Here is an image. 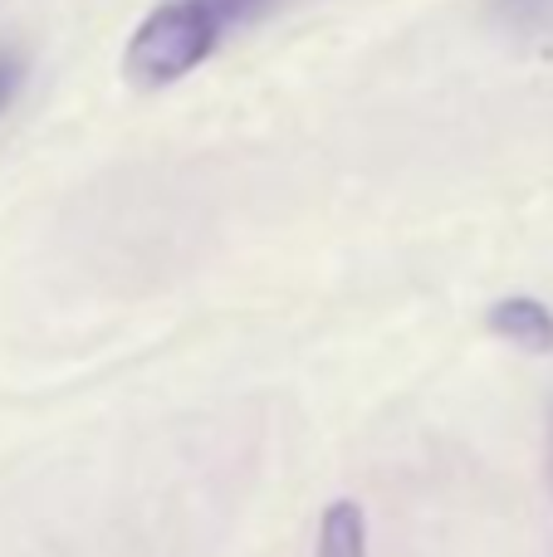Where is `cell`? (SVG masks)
<instances>
[{
    "instance_id": "cell-4",
    "label": "cell",
    "mask_w": 553,
    "mask_h": 557,
    "mask_svg": "<svg viewBox=\"0 0 553 557\" xmlns=\"http://www.w3.org/2000/svg\"><path fill=\"white\" fill-rule=\"evenodd\" d=\"M186 5L196 10V15L211 25V35L216 39H225L235 25H250V20H260V15H270L280 0H186Z\"/></svg>"
},
{
    "instance_id": "cell-1",
    "label": "cell",
    "mask_w": 553,
    "mask_h": 557,
    "mask_svg": "<svg viewBox=\"0 0 553 557\" xmlns=\"http://www.w3.org/2000/svg\"><path fill=\"white\" fill-rule=\"evenodd\" d=\"M221 39L211 35L201 15L186 0H162L157 10H147V20L133 29L123 49V78L137 94H157V88L182 84L192 69H201L216 54Z\"/></svg>"
},
{
    "instance_id": "cell-2",
    "label": "cell",
    "mask_w": 553,
    "mask_h": 557,
    "mask_svg": "<svg viewBox=\"0 0 553 557\" xmlns=\"http://www.w3.org/2000/svg\"><path fill=\"white\" fill-rule=\"evenodd\" d=\"M486 327L500 343L519 347V352H529V357L553 352V313L529 294H509V298H500V304H490Z\"/></svg>"
},
{
    "instance_id": "cell-6",
    "label": "cell",
    "mask_w": 553,
    "mask_h": 557,
    "mask_svg": "<svg viewBox=\"0 0 553 557\" xmlns=\"http://www.w3.org/2000/svg\"><path fill=\"white\" fill-rule=\"evenodd\" d=\"M20 84H25V64H20L15 54H0V113H5L10 98L20 94Z\"/></svg>"
},
{
    "instance_id": "cell-3",
    "label": "cell",
    "mask_w": 553,
    "mask_h": 557,
    "mask_svg": "<svg viewBox=\"0 0 553 557\" xmlns=\"http://www.w3.org/2000/svg\"><path fill=\"white\" fill-rule=\"evenodd\" d=\"M319 557H368V519L353 499H333L323 509Z\"/></svg>"
},
{
    "instance_id": "cell-5",
    "label": "cell",
    "mask_w": 553,
    "mask_h": 557,
    "mask_svg": "<svg viewBox=\"0 0 553 557\" xmlns=\"http://www.w3.org/2000/svg\"><path fill=\"white\" fill-rule=\"evenodd\" d=\"M495 15L515 29H549L553 25V0H495Z\"/></svg>"
}]
</instances>
